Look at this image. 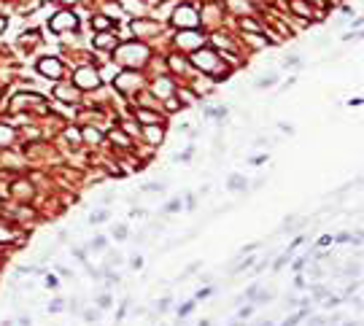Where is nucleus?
Returning a JSON list of instances; mask_svg holds the SVG:
<instances>
[{
	"label": "nucleus",
	"instance_id": "f257e3e1",
	"mask_svg": "<svg viewBox=\"0 0 364 326\" xmlns=\"http://www.w3.org/2000/svg\"><path fill=\"white\" fill-rule=\"evenodd\" d=\"M191 65H197L200 70H216L219 68V54L213 49H197L191 54Z\"/></svg>",
	"mask_w": 364,
	"mask_h": 326
},
{
	"label": "nucleus",
	"instance_id": "f03ea898",
	"mask_svg": "<svg viewBox=\"0 0 364 326\" xmlns=\"http://www.w3.org/2000/svg\"><path fill=\"white\" fill-rule=\"evenodd\" d=\"M76 86H81V89H98V86H100L98 70H92V68H81L79 73H76Z\"/></svg>",
	"mask_w": 364,
	"mask_h": 326
},
{
	"label": "nucleus",
	"instance_id": "7ed1b4c3",
	"mask_svg": "<svg viewBox=\"0 0 364 326\" xmlns=\"http://www.w3.org/2000/svg\"><path fill=\"white\" fill-rule=\"evenodd\" d=\"M173 22L181 24V27H197L200 24V14H195L189 6H184V8H178V11H176Z\"/></svg>",
	"mask_w": 364,
	"mask_h": 326
},
{
	"label": "nucleus",
	"instance_id": "20e7f679",
	"mask_svg": "<svg viewBox=\"0 0 364 326\" xmlns=\"http://www.w3.org/2000/svg\"><path fill=\"white\" fill-rule=\"evenodd\" d=\"M38 68H41V73L54 76V79H60V73H62V65L57 62V60H43L41 65H38Z\"/></svg>",
	"mask_w": 364,
	"mask_h": 326
},
{
	"label": "nucleus",
	"instance_id": "39448f33",
	"mask_svg": "<svg viewBox=\"0 0 364 326\" xmlns=\"http://www.w3.org/2000/svg\"><path fill=\"white\" fill-rule=\"evenodd\" d=\"M289 6H292V11H294L297 16H308V19H310V14H313V11H310V6L305 3V0H292Z\"/></svg>",
	"mask_w": 364,
	"mask_h": 326
},
{
	"label": "nucleus",
	"instance_id": "423d86ee",
	"mask_svg": "<svg viewBox=\"0 0 364 326\" xmlns=\"http://www.w3.org/2000/svg\"><path fill=\"white\" fill-rule=\"evenodd\" d=\"M54 30H62V27H76V16L73 14H65V16H57L52 22Z\"/></svg>",
	"mask_w": 364,
	"mask_h": 326
},
{
	"label": "nucleus",
	"instance_id": "0eeeda50",
	"mask_svg": "<svg viewBox=\"0 0 364 326\" xmlns=\"http://www.w3.org/2000/svg\"><path fill=\"white\" fill-rule=\"evenodd\" d=\"M162 135H165V132H162V127H154V124H151V127H146V138L154 143V146H159V143H162Z\"/></svg>",
	"mask_w": 364,
	"mask_h": 326
},
{
	"label": "nucleus",
	"instance_id": "6e6552de",
	"mask_svg": "<svg viewBox=\"0 0 364 326\" xmlns=\"http://www.w3.org/2000/svg\"><path fill=\"white\" fill-rule=\"evenodd\" d=\"M275 84H278V73H267L264 79L256 81V89H270V86H275Z\"/></svg>",
	"mask_w": 364,
	"mask_h": 326
},
{
	"label": "nucleus",
	"instance_id": "1a4fd4ad",
	"mask_svg": "<svg viewBox=\"0 0 364 326\" xmlns=\"http://www.w3.org/2000/svg\"><path fill=\"white\" fill-rule=\"evenodd\" d=\"M138 119H143V124H146V127H151V124H159V116H157V113H151V111H138Z\"/></svg>",
	"mask_w": 364,
	"mask_h": 326
},
{
	"label": "nucleus",
	"instance_id": "9d476101",
	"mask_svg": "<svg viewBox=\"0 0 364 326\" xmlns=\"http://www.w3.org/2000/svg\"><path fill=\"white\" fill-rule=\"evenodd\" d=\"M283 65H286V68H300V65H302V57H300V54H289V57L283 60Z\"/></svg>",
	"mask_w": 364,
	"mask_h": 326
},
{
	"label": "nucleus",
	"instance_id": "9b49d317",
	"mask_svg": "<svg viewBox=\"0 0 364 326\" xmlns=\"http://www.w3.org/2000/svg\"><path fill=\"white\" fill-rule=\"evenodd\" d=\"M240 27H246V30H254V33H262V27L251 22V19H240Z\"/></svg>",
	"mask_w": 364,
	"mask_h": 326
},
{
	"label": "nucleus",
	"instance_id": "f8f14e48",
	"mask_svg": "<svg viewBox=\"0 0 364 326\" xmlns=\"http://www.w3.org/2000/svg\"><path fill=\"white\" fill-rule=\"evenodd\" d=\"M170 68H173V70H184L186 68V60H176V57H170Z\"/></svg>",
	"mask_w": 364,
	"mask_h": 326
},
{
	"label": "nucleus",
	"instance_id": "ddd939ff",
	"mask_svg": "<svg viewBox=\"0 0 364 326\" xmlns=\"http://www.w3.org/2000/svg\"><path fill=\"white\" fill-rule=\"evenodd\" d=\"M229 186H232V189H240V186H246V178L232 175V178H229Z\"/></svg>",
	"mask_w": 364,
	"mask_h": 326
},
{
	"label": "nucleus",
	"instance_id": "4468645a",
	"mask_svg": "<svg viewBox=\"0 0 364 326\" xmlns=\"http://www.w3.org/2000/svg\"><path fill=\"white\" fill-rule=\"evenodd\" d=\"M84 138H87V140H100V132H94V130H84Z\"/></svg>",
	"mask_w": 364,
	"mask_h": 326
},
{
	"label": "nucleus",
	"instance_id": "2eb2a0df",
	"mask_svg": "<svg viewBox=\"0 0 364 326\" xmlns=\"http://www.w3.org/2000/svg\"><path fill=\"white\" fill-rule=\"evenodd\" d=\"M8 138H11V132H8L6 127H0V140H8Z\"/></svg>",
	"mask_w": 364,
	"mask_h": 326
},
{
	"label": "nucleus",
	"instance_id": "dca6fc26",
	"mask_svg": "<svg viewBox=\"0 0 364 326\" xmlns=\"http://www.w3.org/2000/svg\"><path fill=\"white\" fill-rule=\"evenodd\" d=\"M84 318H87V321H94V318H98V313H94V310H87V313H84Z\"/></svg>",
	"mask_w": 364,
	"mask_h": 326
},
{
	"label": "nucleus",
	"instance_id": "f3484780",
	"mask_svg": "<svg viewBox=\"0 0 364 326\" xmlns=\"http://www.w3.org/2000/svg\"><path fill=\"white\" fill-rule=\"evenodd\" d=\"M305 3H308V6H310V3H321V0H305Z\"/></svg>",
	"mask_w": 364,
	"mask_h": 326
},
{
	"label": "nucleus",
	"instance_id": "a211bd4d",
	"mask_svg": "<svg viewBox=\"0 0 364 326\" xmlns=\"http://www.w3.org/2000/svg\"><path fill=\"white\" fill-rule=\"evenodd\" d=\"M0 27H3V19H0Z\"/></svg>",
	"mask_w": 364,
	"mask_h": 326
},
{
	"label": "nucleus",
	"instance_id": "6ab92c4d",
	"mask_svg": "<svg viewBox=\"0 0 364 326\" xmlns=\"http://www.w3.org/2000/svg\"><path fill=\"white\" fill-rule=\"evenodd\" d=\"M68 3H76V0H68Z\"/></svg>",
	"mask_w": 364,
	"mask_h": 326
}]
</instances>
